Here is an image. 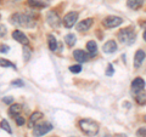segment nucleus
Returning <instances> with one entry per match:
<instances>
[{
  "label": "nucleus",
  "mask_w": 146,
  "mask_h": 137,
  "mask_svg": "<svg viewBox=\"0 0 146 137\" xmlns=\"http://www.w3.org/2000/svg\"><path fill=\"white\" fill-rule=\"evenodd\" d=\"M79 127L86 136H96L99 132V124L91 119H82L79 120Z\"/></svg>",
  "instance_id": "nucleus-1"
},
{
  "label": "nucleus",
  "mask_w": 146,
  "mask_h": 137,
  "mask_svg": "<svg viewBox=\"0 0 146 137\" xmlns=\"http://www.w3.org/2000/svg\"><path fill=\"white\" fill-rule=\"evenodd\" d=\"M11 22L21 27H26V28H33V27H35V21L28 15H25V13H15L11 17Z\"/></svg>",
  "instance_id": "nucleus-2"
},
{
  "label": "nucleus",
  "mask_w": 146,
  "mask_h": 137,
  "mask_svg": "<svg viewBox=\"0 0 146 137\" xmlns=\"http://www.w3.org/2000/svg\"><path fill=\"white\" fill-rule=\"evenodd\" d=\"M118 38H119V41L122 44L130 45V44L134 43L135 33L131 28H125V29H122L119 33H118Z\"/></svg>",
  "instance_id": "nucleus-3"
},
{
  "label": "nucleus",
  "mask_w": 146,
  "mask_h": 137,
  "mask_svg": "<svg viewBox=\"0 0 146 137\" xmlns=\"http://www.w3.org/2000/svg\"><path fill=\"white\" fill-rule=\"evenodd\" d=\"M54 129V126L50 124V123H44V124H39V125H35L34 129H33V135L35 137H40V136H44L45 134H48Z\"/></svg>",
  "instance_id": "nucleus-4"
},
{
  "label": "nucleus",
  "mask_w": 146,
  "mask_h": 137,
  "mask_svg": "<svg viewBox=\"0 0 146 137\" xmlns=\"http://www.w3.org/2000/svg\"><path fill=\"white\" fill-rule=\"evenodd\" d=\"M46 22L49 23V26L51 27V28H58L61 24V20H60V17H58L57 15V12H55V11H49L48 12V15H46Z\"/></svg>",
  "instance_id": "nucleus-5"
},
{
  "label": "nucleus",
  "mask_w": 146,
  "mask_h": 137,
  "mask_svg": "<svg viewBox=\"0 0 146 137\" xmlns=\"http://www.w3.org/2000/svg\"><path fill=\"white\" fill-rule=\"evenodd\" d=\"M122 22H123V20L121 17H118V16H108V17H106L104 20L102 24L106 27V28H115V27L121 26Z\"/></svg>",
  "instance_id": "nucleus-6"
},
{
  "label": "nucleus",
  "mask_w": 146,
  "mask_h": 137,
  "mask_svg": "<svg viewBox=\"0 0 146 137\" xmlns=\"http://www.w3.org/2000/svg\"><path fill=\"white\" fill-rule=\"evenodd\" d=\"M77 20H78V12L71 11L63 17V24H65L66 28H72V27L76 24Z\"/></svg>",
  "instance_id": "nucleus-7"
},
{
  "label": "nucleus",
  "mask_w": 146,
  "mask_h": 137,
  "mask_svg": "<svg viewBox=\"0 0 146 137\" xmlns=\"http://www.w3.org/2000/svg\"><path fill=\"white\" fill-rule=\"evenodd\" d=\"M12 38L22 45H28L29 44V40H28V38H27V35L25 33H22L21 30H13L12 32Z\"/></svg>",
  "instance_id": "nucleus-8"
},
{
  "label": "nucleus",
  "mask_w": 146,
  "mask_h": 137,
  "mask_svg": "<svg viewBox=\"0 0 146 137\" xmlns=\"http://www.w3.org/2000/svg\"><path fill=\"white\" fill-rule=\"evenodd\" d=\"M145 57H146V53L144 50H138V51L135 52V56H134V68L135 69H139L141 67Z\"/></svg>",
  "instance_id": "nucleus-9"
},
{
  "label": "nucleus",
  "mask_w": 146,
  "mask_h": 137,
  "mask_svg": "<svg viewBox=\"0 0 146 137\" xmlns=\"http://www.w3.org/2000/svg\"><path fill=\"white\" fill-rule=\"evenodd\" d=\"M73 57H74L76 61L83 63V62H88L89 61L90 55H88L85 51H83V50H74V51H73Z\"/></svg>",
  "instance_id": "nucleus-10"
},
{
  "label": "nucleus",
  "mask_w": 146,
  "mask_h": 137,
  "mask_svg": "<svg viewBox=\"0 0 146 137\" xmlns=\"http://www.w3.org/2000/svg\"><path fill=\"white\" fill-rule=\"evenodd\" d=\"M144 88H145V80L143 78H135L133 80V83H131V91L134 94L139 92V91H143Z\"/></svg>",
  "instance_id": "nucleus-11"
},
{
  "label": "nucleus",
  "mask_w": 146,
  "mask_h": 137,
  "mask_svg": "<svg viewBox=\"0 0 146 137\" xmlns=\"http://www.w3.org/2000/svg\"><path fill=\"white\" fill-rule=\"evenodd\" d=\"M93 18H86V20H83L77 26V30L78 32H86L90 29V27L93 26Z\"/></svg>",
  "instance_id": "nucleus-12"
},
{
  "label": "nucleus",
  "mask_w": 146,
  "mask_h": 137,
  "mask_svg": "<svg viewBox=\"0 0 146 137\" xmlns=\"http://www.w3.org/2000/svg\"><path fill=\"white\" fill-rule=\"evenodd\" d=\"M102 50H104V52H106V53H113V52H116V50H117L116 41H113V40H108V41L102 46Z\"/></svg>",
  "instance_id": "nucleus-13"
},
{
  "label": "nucleus",
  "mask_w": 146,
  "mask_h": 137,
  "mask_svg": "<svg viewBox=\"0 0 146 137\" xmlns=\"http://www.w3.org/2000/svg\"><path fill=\"white\" fill-rule=\"evenodd\" d=\"M42 118H43V113H40V112H34V113L31 115V118H29L28 127H34L35 124H36V121L40 120Z\"/></svg>",
  "instance_id": "nucleus-14"
},
{
  "label": "nucleus",
  "mask_w": 146,
  "mask_h": 137,
  "mask_svg": "<svg viewBox=\"0 0 146 137\" xmlns=\"http://www.w3.org/2000/svg\"><path fill=\"white\" fill-rule=\"evenodd\" d=\"M86 49H88V52L90 56H95L98 52V45L94 41V40H90V41H88V44H86Z\"/></svg>",
  "instance_id": "nucleus-15"
},
{
  "label": "nucleus",
  "mask_w": 146,
  "mask_h": 137,
  "mask_svg": "<svg viewBox=\"0 0 146 137\" xmlns=\"http://www.w3.org/2000/svg\"><path fill=\"white\" fill-rule=\"evenodd\" d=\"M135 101L138 102V104H140V106H145L146 104V92H144V91L136 92L135 94Z\"/></svg>",
  "instance_id": "nucleus-16"
},
{
  "label": "nucleus",
  "mask_w": 146,
  "mask_h": 137,
  "mask_svg": "<svg viewBox=\"0 0 146 137\" xmlns=\"http://www.w3.org/2000/svg\"><path fill=\"white\" fill-rule=\"evenodd\" d=\"M144 0H128L127 1V6L131 9V10H138L139 7H141Z\"/></svg>",
  "instance_id": "nucleus-17"
},
{
  "label": "nucleus",
  "mask_w": 146,
  "mask_h": 137,
  "mask_svg": "<svg viewBox=\"0 0 146 137\" xmlns=\"http://www.w3.org/2000/svg\"><path fill=\"white\" fill-rule=\"evenodd\" d=\"M48 43H49V49L51 51H56L57 49V40L55 38V35L52 34H49L48 35Z\"/></svg>",
  "instance_id": "nucleus-18"
},
{
  "label": "nucleus",
  "mask_w": 146,
  "mask_h": 137,
  "mask_svg": "<svg viewBox=\"0 0 146 137\" xmlns=\"http://www.w3.org/2000/svg\"><path fill=\"white\" fill-rule=\"evenodd\" d=\"M22 112V106L21 104H11V107L9 108V114L12 117L18 115Z\"/></svg>",
  "instance_id": "nucleus-19"
},
{
  "label": "nucleus",
  "mask_w": 146,
  "mask_h": 137,
  "mask_svg": "<svg viewBox=\"0 0 146 137\" xmlns=\"http://www.w3.org/2000/svg\"><path fill=\"white\" fill-rule=\"evenodd\" d=\"M28 5L32 7H36V9H42L46 6V3L40 1V0H28Z\"/></svg>",
  "instance_id": "nucleus-20"
},
{
  "label": "nucleus",
  "mask_w": 146,
  "mask_h": 137,
  "mask_svg": "<svg viewBox=\"0 0 146 137\" xmlns=\"http://www.w3.org/2000/svg\"><path fill=\"white\" fill-rule=\"evenodd\" d=\"M65 41H66V44L68 45L70 47H72L73 45L76 44V35L74 34H67L66 36H65Z\"/></svg>",
  "instance_id": "nucleus-21"
},
{
  "label": "nucleus",
  "mask_w": 146,
  "mask_h": 137,
  "mask_svg": "<svg viewBox=\"0 0 146 137\" xmlns=\"http://www.w3.org/2000/svg\"><path fill=\"white\" fill-rule=\"evenodd\" d=\"M0 67H5V68H13V69H16V66L13 65L12 62L5 60V58H0Z\"/></svg>",
  "instance_id": "nucleus-22"
},
{
  "label": "nucleus",
  "mask_w": 146,
  "mask_h": 137,
  "mask_svg": "<svg viewBox=\"0 0 146 137\" xmlns=\"http://www.w3.org/2000/svg\"><path fill=\"white\" fill-rule=\"evenodd\" d=\"M0 127H1L3 130H5L7 134H12L11 127H10V125H9V123L6 120H1V121H0Z\"/></svg>",
  "instance_id": "nucleus-23"
},
{
  "label": "nucleus",
  "mask_w": 146,
  "mask_h": 137,
  "mask_svg": "<svg viewBox=\"0 0 146 137\" xmlns=\"http://www.w3.org/2000/svg\"><path fill=\"white\" fill-rule=\"evenodd\" d=\"M23 58L25 62H28L31 58V50L28 47H23Z\"/></svg>",
  "instance_id": "nucleus-24"
},
{
  "label": "nucleus",
  "mask_w": 146,
  "mask_h": 137,
  "mask_svg": "<svg viewBox=\"0 0 146 137\" xmlns=\"http://www.w3.org/2000/svg\"><path fill=\"white\" fill-rule=\"evenodd\" d=\"M136 136L138 137H146V126H143L136 131Z\"/></svg>",
  "instance_id": "nucleus-25"
},
{
  "label": "nucleus",
  "mask_w": 146,
  "mask_h": 137,
  "mask_svg": "<svg viewBox=\"0 0 146 137\" xmlns=\"http://www.w3.org/2000/svg\"><path fill=\"white\" fill-rule=\"evenodd\" d=\"M70 70H71L72 73H80V70H82V67H80L79 65L71 66V67H70Z\"/></svg>",
  "instance_id": "nucleus-26"
},
{
  "label": "nucleus",
  "mask_w": 146,
  "mask_h": 137,
  "mask_svg": "<svg viewBox=\"0 0 146 137\" xmlns=\"http://www.w3.org/2000/svg\"><path fill=\"white\" fill-rule=\"evenodd\" d=\"M15 120H16V124L18 125V126H22V125H25V119L22 117H20V115H16L15 117Z\"/></svg>",
  "instance_id": "nucleus-27"
},
{
  "label": "nucleus",
  "mask_w": 146,
  "mask_h": 137,
  "mask_svg": "<svg viewBox=\"0 0 146 137\" xmlns=\"http://www.w3.org/2000/svg\"><path fill=\"white\" fill-rule=\"evenodd\" d=\"M12 86H18V88H23L25 86V83L22 80H13L12 83H11Z\"/></svg>",
  "instance_id": "nucleus-28"
},
{
  "label": "nucleus",
  "mask_w": 146,
  "mask_h": 137,
  "mask_svg": "<svg viewBox=\"0 0 146 137\" xmlns=\"http://www.w3.org/2000/svg\"><path fill=\"white\" fill-rule=\"evenodd\" d=\"M113 73H115V69H113L112 65H108L107 70H106V75H107V76H112V75H113Z\"/></svg>",
  "instance_id": "nucleus-29"
},
{
  "label": "nucleus",
  "mask_w": 146,
  "mask_h": 137,
  "mask_svg": "<svg viewBox=\"0 0 146 137\" xmlns=\"http://www.w3.org/2000/svg\"><path fill=\"white\" fill-rule=\"evenodd\" d=\"M9 49H10V47H9L7 46V45H0V52H9Z\"/></svg>",
  "instance_id": "nucleus-30"
},
{
  "label": "nucleus",
  "mask_w": 146,
  "mask_h": 137,
  "mask_svg": "<svg viewBox=\"0 0 146 137\" xmlns=\"http://www.w3.org/2000/svg\"><path fill=\"white\" fill-rule=\"evenodd\" d=\"M3 102H4V103L10 104V103H12V102H13V98H12V97H10V96H9V97H4V98H3Z\"/></svg>",
  "instance_id": "nucleus-31"
},
{
  "label": "nucleus",
  "mask_w": 146,
  "mask_h": 137,
  "mask_svg": "<svg viewBox=\"0 0 146 137\" xmlns=\"http://www.w3.org/2000/svg\"><path fill=\"white\" fill-rule=\"evenodd\" d=\"M144 40H145V41H146V30L144 32Z\"/></svg>",
  "instance_id": "nucleus-32"
},
{
  "label": "nucleus",
  "mask_w": 146,
  "mask_h": 137,
  "mask_svg": "<svg viewBox=\"0 0 146 137\" xmlns=\"http://www.w3.org/2000/svg\"><path fill=\"white\" fill-rule=\"evenodd\" d=\"M117 137H127V136H125V135H118Z\"/></svg>",
  "instance_id": "nucleus-33"
},
{
  "label": "nucleus",
  "mask_w": 146,
  "mask_h": 137,
  "mask_svg": "<svg viewBox=\"0 0 146 137\" xmlns=\"http://www.w3.org/2000/svg\"><path fill=\"white\" fill-rule=\"evenodd\" d=\"M144 120H145V121H146V115H145V117H144Z\"/></svg>",
  "instance_id": "nucleus-34"
}]
</instances>
